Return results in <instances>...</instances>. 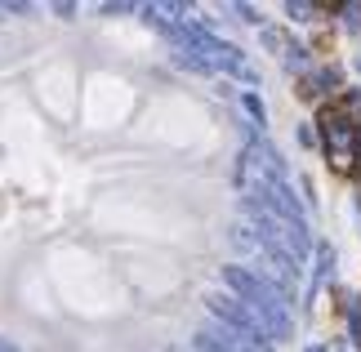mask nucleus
I'll list each match as a JSON object with an SVG mask.
<instances>
[{"label": "nucleus", "mask_w": 361, "mask_h": 352, "mask_svg": "<svg viewBox=\"0 0 361 352\" xmlns=\"http://www.w3.org/2000/svg\"><path fill=\"white\" fill-rule=\"evenodd\" d=\"M192 344H197L201 352H259V348L250 344V339H241L237 330H228L224 321H219V326H201Z\"/></svg>", "instance_id": "nucleus-5"}, {"label": "nucleus", "mask_w": 361, "mask_h": 352, "mask_svg": "<svg viewBox=\"0 0 361 352\" xmlns=\"http://www.w3.org/2000/svg\"><path fill=\"white\" fill-rule=\"evenodd\" d=\"M343 23H348V27H361V5H348V9H343Z\"/></svg>", "instance_id": "nucleus-10"}, {"label": "nucleus", "mask_w": 361, "mask_h": 352, "mask_svg": "<svg viewBox=\"0 0 361 352\" xmlns=\"http://www.w3.org/2000/svg\"><path fill=\"white\" fill-rule=\"evenodd\" d=\"M241 107L250 111V116H255V125H263V103H259L255 94H245V98H241Z\"/></svg>", "instance_id": "nucleus-8"}, {"label": "nucleus", "mask_w": 361, "mask_h": 352, "mask_svg": "<svg viewBox=\"0 0 361 352\" xmlns=\"http://www.w3.org/2000/svg\"><path fill=\"white\" fill-rule=\"evenodd\" d=\"M224 286H228V294H237V299L250 308V312H255L263 326L272 330V339H276V344L295 334V317H290V303H286L263 277L250 272L245 263H228V267H224Z\"/></svg>", "instance_id": "nucleus-1"}, {"label": "nucleus", "mask_w": 361, "mask_h": 352, "mask_svg": "<svg viewBox=\"0 0 361 352\" xmlns=\"http://www.w3.org/2000/svg\"><path fill=\"white\" fill-rule=\"evenodd\" d=\"M205 308H210V312L224 321L228 330H237L241 339H250L259 352H272V344H276V339H272V330L263 326L255 312H250V308L237 299V294H228V290H210V294H205Z\"/></svg>", "instance_id": "nucleus-3"}, {"label": "nucleus", "mask_w": 361, "mask_h": 352, "mask_svg": "<svg viewBox=\"0 0 361 352\" xmlns=\"http://www.w3.org/2000/svg\"><path fill=\"white\" fill-rule=\"evenodd\" d=\"M0 352H23V348L13 344V339H5V334H0Z\"/></svg>", "instance_id": "nucleus-12"}, {"label": "nucleus", "mask_w": 361, "mask_h": 352, "mask_svg": "<svg viewBox=\"0 0 361 352\" xmlns=\"http://www.w3.org/2000/svg\"><path fill=\"white\" fill-rule=\"evenodd\" d=\"M308 352H330V348H322V344H312V348H308Z\"/></svg>", "instance_id": "nucleus-14"}, {"label": "nucleus", "mask_w": 361, "mask_h": 352, "mask_svg": "<svg viewBox=\"0 0 361 352\" xmlns=\"http://www.w3.org/2000/svg\"><path fill=\"white\" fill-rule=\"evenodd\" d=\"M263 45H268L272 54H281L290 67H303V54H299V45L290 36H281V32H272V27H268V32H263Z\"/></svg>", "instance_id": "nucleus-6"}, {"label": "nucleus", "mask_w": 361, "mask_h": 352, "mask_svg": "<svg viewBox=\"0 0 361 352\" xmlns=\"http://www.w3.org/2000/svg\"><path fill=\"white\" fill-rule=\"evenodd\" d=\"M237 183L245 196L255 192H268L272 183H286V161L276 157V147L268 138H250L241 147V161H237Z\"/></svg>", "instance_id": "nucleus-2"}, {"label": "nucleus", "mask_w": 361, "mask_h": 352, "mask_svg": "<svg viewBox=\"0 0 361 352\" xmlns=\"http://www.w3.org/2000/svg\"><path fill=\"white\" fill-rule=\"evenodd\" d=\"M353 339H357V344H361V299H357V303H353Z\"/></svg>", "instance_id": "nucleus-11"}, {"label": "nucleus", "mask_w": 361, "mask_h": 352, "mask_svg": "<svg viewBox=\"0 0 361 352\" xmlns=\"http://www.w3.org/2000/svg\"><path fill=\"white\" fill-rule=\"evenodd\" d=\"M286 9H290V18H299V23H308V18H312V5H303V0H290Z\"/></svg>", "instance_id": "nucleus-9"}, {"label": "nucleus", "mask_w": 361, "mask_h": 352, "mask_svg": "<svg viewBox=\"0 0 361 352\" xmlns=\"http://www.w3.org/2000/svg\"><path fill=\"white\" fill-rule=\"evenodd\" d=\"M170 352H201V348H197V344H188V348H170Z\"/></svg>", "instance_id": "nucleus-13"}, {"label": "nucleus", "mask_w": 361, "mask_h": 352, "mask_svg": "<svg viewBox=\"0 0 361 352\" xmlns=\"http://www.w3.org/2000/svg\"><path fill=\"white\" fill-rule=\"evenodd\" d=\"M357 72H361V54H357Z\"/></svg>", "instance_id": "nucleus-15"}, {"label": "nucleus", "mask_w": 361, "mask_h": 352, "mask_svg": "<svg viewBox=\"0 0 361 352\" xmlns=\"http://www.w3.org/2000/svg\"><path fill=\"white\" fill-rule=\"evenodd\" d=\"M330 267H335V250H330V245H322V250H317V272H312V286H308V294H317V290L326 286Z\"/></svg>", "instance_id": "nucleus-7"}, {"label": "nucleus", "mask_w": 361, "mask_h": 352, "mask_svg": "<svg viewBox=\"0 0 361 352\" xmlns=\"http://www.w3.org/2000/svg\"><path fill=\"white\" fill-rule=\"evenodd\" d=\"M357 152H361V143H357Z\"/></svg>", "instance_id": "nucleus-16"}, {"label": "nucleus", "mask_w": 361, "mask_h": 352, "mask_svg": "<svg viewBox=\"0 0 361 352\" xmlns=\"http://www.w3.org/2000/svg\"><path fill=\"white\" fill-rule=\"evenodd\" d=\"M322 130H326V147H330V157H335V165H353L357 157V134H353V125L343 111H326L322 116Z\"/></svg>", "instance_id": "nucleus-4"}]
</instances>
